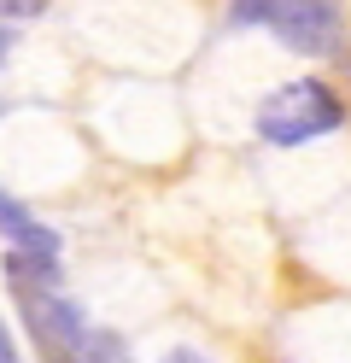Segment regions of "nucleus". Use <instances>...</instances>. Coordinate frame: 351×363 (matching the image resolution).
Here are the masks:
<instances>
[{
  "label": "nucleus",
  "instance_id": "9d476101",
  "mask_svg": "<svg viewBox=\"0 0 351 363\" xmlns=\"http://www.w3.org/2000/svg\"><path fill=\"white\" fill-rule=\"evenodd\" d=\"M158 363H205L199 352H170V357H158Z\"/></svg>",
  "mask_w": 351,
  "mask_h": 363
},
{
  "label": "nucleus",
  "instance_id": "0eeeda50",
  "mask_svg": "<svg viewBox=\"0 0 351 363\" xmlns=\"http://www.w3.org/2000/svg\"><path fill=\"white\" fill-rule=\"evenodd\" d=\"M269 12H275V0H234V24H269Z\"/></svg>",
  "mask_w": 351,
  "mask_h": 363
},
{
  "label": "nucleus",
  "instance_id": "f8f14e48",
  "mask_svg": "<svg viewBox=\"0 0 351 363\" xmlns=\"http://www.w3.org/2000/svg\"><path fill=\"white\" fill-rule=\"evenodd\" d=\"M0 53H6V30H0Z\"/></svg>",
  "mask_w": 351,
  "mask_h": 363
},
{
  "label": "nucleus",
  "instance_id": "f257e3e1",
  "mask_svg": "<svg viewBox=\"0 0 351 363\" xmlns=\"http://www.w3.org/2000/svg\"><path fill=\"white\" fill-rule=\"evenodd\" d=\"M340 123H345V106L328 94L322 82H293V88H281V94H269L264 111H257V135L275 141V147H299V141L328 135Z\"/></svg>",
  "mask_w": 351,
  "mask_h": 363
},
{
  "label": "nucleus",
  "instance_id": "6e6552de",
  "mask_svg": "<svg viewBox=\"0 0 351 363\" xmlns=\"http://www.w3.org/2000/svg\"><path fill=\"white\" fill-rule=\"evenodd\" d=\"M0 12L6 18H35V12H47V0H0Z\"/></svg>",
  "mask_w": 351,
  "mask_h": 363
},
{
  "label": "nucleus",
  "instance_id": "7ed1b4c3",
  "mask_svg": "<svg viewBox=\"0 0 351 363\" xmlns=\"http://www.w3.org/2000/svg\"><path fill=\"white\" fill-rule=\"evenodd\" d=\"M269 30L287 41L293 53H316V48H328V35H334V6H328V0H275Z\"/></svg>",
  "mask_w": 351,
  "mask_h": 363
},
{
  "label": "nucleus",
  "instance_id": "423d86ee",
  "mask_svg": "<svg viewBox=\"0 0 351 363\" xmlns=\"http://www.w3.org/2000/svg\"><path fill=\"white\" fill-rule=\"evenodd\" d=\"M12 240H18V252H35V258H59V235L53 229H41V223H30L23 217L18 229H6Z\"/></svg>",
  "mask_w": 351,
  "mask_h": 363
},
{
  "label": "nucleus",
  "instance_id": "39448f33",
  "mask_svg": "<svg viewBox=\"0 0 351 363\" xmlns=\"http://www.w3.org/2000/svg\"><path fill=\"white\" fill-rule=\"evenodd\" d=\"M77 363H129V340H117V334H82Z\"/></svg>",
  "mask_w": 351,
  "mask_h": 363
},
{
  "label": "nucleus",
  "instance_id": "1a4fd4ad",
  "mask_svg": "<svg viewBox=\"0 0 351 363\" xmlns=\"http://www.w3.org/2000/svg\"><path fill=\"white\" fill-rule=\"evenodd\" d=\"M18 223H23V211L12 206V199H6V194H0V229H18Z\"/></svg>",
  "mask_w": 351,
  "mask_h": 363
},
{
  "label": "nucleus",
  "instance_id": "9b49d317",
  "mask_svg": "<svg viewBox=\"0 0 351 363\" xmlns=\"http://www.w3.org/2000/svg\"><path fill=\"white\" fill-rule=\"evenodd\" d=\"M0 363H18V357H12V340H6V328H0Z\"/></svg>",
  "mask_w": 351,
  "mask_h": 363
},
{
  "label": "nucleus",
  "instance_id": "f03ea898",
  "mask_svg": "<svg viewBox=\"0 0 351 363\" xmlns=\"http://www.w3.org/2000/svg\"><path fill=\"white\" fill-rule=\"evenodd\" d=\"M18 305H23V328H30L35 340V352L47 363H77L82 352V311L65 299L59 287H41V293H18Z\"/></svg>",
  "mask_w": 351,
  "mask_h": 363
},
{
  "label": "nucleus",
  "instance_id": "20e7f679",
  "mask_svg": "<svg viewBox=\"0 0 351 363\" xmlns=\"http://www.w3.org/2000/svg\"><path fill=\"white\" fill-rule=\"evenodd\" d=\"M6 276L18 293H41V287H59V258H35V252H12L6 258Z\"/></svg>",
  "mask_w": 351,
  "mask_h": 363
}]
</instances>
